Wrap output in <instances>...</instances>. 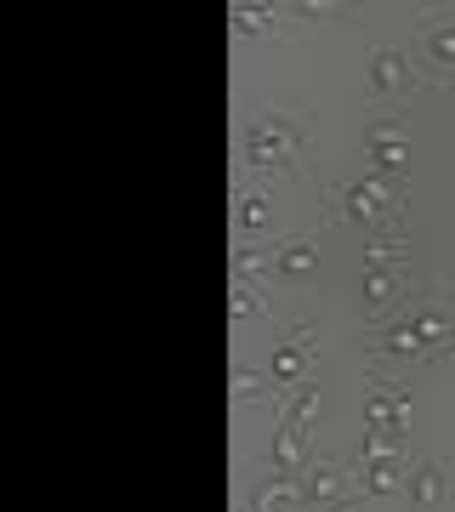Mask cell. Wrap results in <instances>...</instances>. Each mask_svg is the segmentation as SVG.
I'll list each match as a JSON object with an SVG mask.
<instances>
[{"instance_id": "6da1fadb", "label": "cell", "mask_w": 455, "mask_h": 512, "mask_svg": "<svg viewBox=\"0 0 455 512\" xmlns=\"http://www.w3.org/2000/svg\"><path fill=\"white\" fill-rule=\"evenodd\" d=\"M302 143H308V120H302V114L296 109H262L251 126H245V154H239V160L251 165V171H262V177H273V171H291Z\"/></svg>"}, {"instance_id": "7a4b0ae2", "label": "cell", "mask_w": 455, "mask_h": 512, "mask_svg": "<svg viewBox=\"0 0 455 512\" xmlns=\"http://www.w3.org/2000/svg\"><path fill=\"white\" fill-rule=\"evenodd\" d=\"M330 205H336L353 228H364V234H376L387 217H399V194H393V183H382V177L336 183V188H330Z\"/></svg>"}, {"instance_id": "3957f363", "label": "cell", "mask_w": 455, "mask_h": 512, "mask_svg": "<svg viewBox=\"0 0 455 512\" xmlns=\"http://www.w3.org/2000/svg\"><path fill=\"white\" fill-rule=\"evenodd\" d=\"M296 484H302V512L313 507H330V501H342L347 495V473L336 456H308L302 461V473H296Z\"/></svg>"}, {"instance_id": "277c9868", "label": "cell", "mask_w": 455, "mask_h": 512, "mask_svg": "<svg viewBox=\"0 0 455 512\" xmlns=\"http://www.w3.org/2000/svg\"><path fill=\"white\" fill-rule=\"evenodd\" d=\"M370 353H382V359H410V365H416V359H433L416 313H404V319H393V325L370 330Z\"/></svg>"}, {"instance_id": "5b68a950", "label": "cell", "mask_w": 455, "mask_h": 512, "mask_svg": "<svg viewBox=\"0 0 455 512\" xmlns=\"http://www.w3.org/2000/svg\"><path fill=\"white\" fill-rule=\"evenodd\" d=\"M410 86H421V69L404 52L382 46V52L370 57V97H404Z\"/></svg>"}, {"instance_id": "8992f818", "label": "cell", "mask_w": 455, "mask_h": 512, "mask_svg": "<svg viewBox=\"0 0 455 512\" xmlns=\"http://www.w3.org/2000/svg\"><path fill=\"white\" fill-rule=\"evenodd\" d=\"M364 148H370V165H376V171H387V177L410 171V143H404L399 120H376V126L364 131Z\"/></svg>"}, {"instance_id": "52a82bcc", "label": "cell", "mask_w": 455, "mask_h": 512, "mask_svg": "<svg viewBox=\"0 0 455 512\" xmlns=\"http://www.w3.org/2000/svg\"><path fill=\"white\" fill-rule=\"evenodd\" d=\"M353 484L370 490V495H393L399 484H410V456H404V450H387V456L353 461Z\"/></svg>"}, {"instance_id": "ba28073f", "label": "cell", "mask_w": 455, "mask_h": 512, "mask_svg": "<svg viewBox=\"0 0 455 512\" xmlns=\"http://www.w3.org/2000/svg\"><path fill=\"white\" fill-rule=\"evenodd\" d=\"M410 507L416 512H438L444 507V495H450V473H444V461L438 456H421V461H410Z\"/></svg>"}, {"instance_id": "9c48e42d", "label": "cell", "mask_w": 455, "mask_h": 512, "mask_svg": "<svg viewBox=\"0 0 455 512\" xmlns=\"http://www.w3.org/2000/svg\"><path fill=\"white\" fill-rule=\"evenodd\" d=\"M313 262H319V239L296 234L291 245H279V251H273V279H302Z\"/></svg>"}, {"instance_id": "30bf717a", "label": "cell", "mask_w": 455, "mask_h": 512, "mask_svg": "<svg viewBox=\"0 0 455 512\" xmlns=\"http://www.w3.org/2000/svg\"><path fill=\"white\" fill-rule=\"evenodd\" d=\"M273 222V200L262 194V188H239V200H234V228L245 239H256L262 228Z\"/></svg>"}, {"instance_id": "8fae6325", "label": "cell", "mask_w": 455, "mask_h": 512, "mask_svg": "<svg viewBox=\"0 0 455 512\" xmlns=\"http://www.w3.org/2000/svg\"><path fill=\"white\" fill-rule=\"evenodd\" d=\"M399 296H404L399 268H370V274H364V313H387Z\"/></svg>"}, {"instance_id": "7c38bea8", "label": "cell", "mask_w": 455, "mask_h": 512, "mask_svg": "<svg viewBox=\"0 0 455 512\" xmlns=\"http://www.w3.org/2000/svg\"><path fill=\"white\" fill-rule=\"evenodd\" d=\"M308 348H313L308 330H291V342H285V348H273V365H268L273 387H291L296 376H302V353H308Z\"/></svg>"}, {"instance_id": "4fadbf2b", "label": "cell", "mask_w": 455, "mask_h": 512, "mask_svg": "<svg viewBox=\"0 0 455 512\" xmlns=\"http://www.w3.org/2000/svg\"><path fill=\"white\" fill-rule=\"evenodd\" d=\"M228 268H234V285H262V279H273V251H262V245H234Z\"/></svg>"}, {"instance_id": "5bb4252c", "label": "cell", "mask_w": 455, "mask_h": 512, "mask_svg": "<svg viewBox=\"0 0 455 512\" xmlns=\"http://www.w3.org/2000/svg\"><path fill=\"white\" fill-rule=\"evenodd\" d=\"M410 256V245H404L399 234H370L364 239V262L370 268H393V262H404Z\"/></svg>"}, {"instance_id": "9a60e30c", "label": "cell", "mask_w": 455, "mask_h": 512, "mask_svg": "<svg viewBox=\"0 0 455 512\" xmlns=\"http://www.w3.org/2000/svg\"><path fill=\"white\" fill-rule=\"evenodd\" d=\"M279 387H273V376H262V370H234V404H251V399H273Z\"/></svg>"}, {"instance_id": "2e32d148", "label": "cell", "mask_w": 455, "mask_h": 512, "mask_svg": "<svg viewBox=\"0 0 455 512\" xmlns=\"http://www.w3.org/2000/svg\"><path fill=\"white\" fill-rule=\"evenodd\" d=\"M427 63L433 69H450L455 63V23H438L433 35H427Z\"/></svg>"}, {"instance_id": "e0dca14e", "label": "cell", "mask_w": 455, "mask_h": 512, "mask_svg": "<svg viewBox=\"0 0 455 512\" xmlns=\"http://www.w3.org/2000/svg\"><path fill=\"white\" fill-rule=\"evenodd\" d=\"M228 313L234 319H251V313H273V302L256 285H234V296H228Z\"/></svg>"}, {"instance_id": "ac0fdd59", "label": "cell", "mask_w": 455, "mask_h": 512, "mask_svg": "<svg viewBox=\"0 0 455 512\" xmlns=\"http://www.w3.org/2000/svg\"><path fill=\"white\" fill-rule=\"evenodd\" d=\"M319 512H359V501H353V495H342V501H330V507H319Z\"/></svg>"}]
</instances>
